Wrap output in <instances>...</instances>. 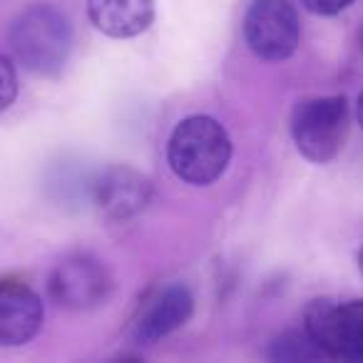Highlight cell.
I'll return each mask as SVG.
<instances>
[{
  "label": "cell",
  "instance_id": "6da1fadb",
  "mask_svg": "<svg viewBox=\"0 0 363 363\" xmlns=\"http://www.w3.org/2000/svg\"><path fill=\"white\" fill-rule=\"evenodd\" d=\"M232 140L222 122L209 115H192L174 127L167 145V162L182 182L209 187L227 172Z\"/></svg>",
  "mask_w": 363,
  "mask_h": 363
},
{
  "label": "cell",
  "instance_id": "7a4b0ae2",
  "mask_svg": "<svg viewBox=\"0 0 363 363\" xmlns=\"http://www.w3.org/2000/svg\"><path fill=\"white\" fill-rule=\"evenodd\" d=\"M11 48L26 70L55 77L72 50V28L65 13L48 3L26 8L11 26Z\"/></svg>",
  "mask_w": 363,
  "mask_h": 363
},
{
  "label": "cell",
  "instance_id": "3957f363",
  "mask_svg": "<svg viewBox=\"0 0 363 363\" xmlns=\"http://www.w3.org/2000/svg\"><path fill=\"white\" fill-rule=\"evenodd\" d=\"M348 127L351 110L343 95L308 97L291 112L294 145L313 164H326L343 150Z\"/></svg>",
  "mask_w": 363,
  "mask_h": 363
},
{
  "label": "cell",
  "instance_id": "277c9868",
  "mask_svg": "<svg viewBox=\"0 0 363 363\" xmlns=\"http://www.w3.org/2000/svg\"><path fill=\"white\" fill-rule=\"evenodd\" d=\"M244 40L249 50L267 62L291 57L301 40V23L289 0H254L244 18Z\"/></svg>",
  "mask_w": 363,
  "mask_h": 363
},
{
  "label": "cell",
  "instance_id": "5b68a950",
  "mask_svg": "<svg viewBox=\"0 0 363 363\" xmlns=\"http://www.w3.org/2000/svg\"><path fill=\"white\" fill-rule=\"evenodd\" d=\"M303 328L328 348L336 363H363V301L316 298L306 306Z\"/></svg>",
  "mask_w": 363,
  "mask_h": 363
},
{
  "label": "cell",
  "instance_id": "8992f818",
  "mask_svg": "<svg viewBox=\"0 0 363 363\" xmlns=\"http://www.w3.org/2000/svg\"><path fill=\"white\" fill-rule=\"evenodd\" d=\"M112 277L100 259L90 254H72L62 259L50 277V296L72 311H87L107 301Z\"/></svg>",
  "mask_w": 363,
  "mask_h": 363
},
{
  "label": "cell",
  "instance_id": "52a82bcc",
  "mask_svg": "<svg viewBox=\"0 0 363 363\" xmlns=\"http://www.w3.org/2000/svg\"><path fill=\"white\" fill-rule=\"evenodd\" d=\"M92 199L97 209L112 222H130L147 212L155 199V187L150 177L137 172L135 167L112 164L100 172L92 184Z\"/></svg>",
  "mask_w": 363,
  "mask_h": 363
},
{
  "label": "cell",
  "instance_id": "ba28073f",
  "mask_svg": "<svg viewBox=\"0 0 363 363\" xmlns=\"http://www.w3.org/2000/svg\"><path fill=\"white\" fill-rule=\"evenodd\" d=\"M45 308L28 284L0 279V346H23L38 336Z\"/></svg>",
  "mask_w": 363,
  "mask_h": 363
},
{
  "label": "cell",
  "instance_id": "9c48e42d",
  "mask_svg": "<svg viewBox=\"0 0 363 363\" xmlns=\"http://www.w3.org/2000/svg\"><path fill=\"white\" fill-rule=\"evenodd\" d=\"M194 296L187 286L172 284L164 286L142 306L140 316L135 318V341L142 346H152L174 333L192 318Z\"/></svg>",
  "mask_w": 363,
  "mask_h": 363
},
{
  "label": "cell",
  "instance_id": "30bf717a",
  "mask_svg": "<svg viewBox=\"0 0 363 363\" xmlns=\"http://www.w3.org/2000/svg\"><path fill=\"white\" fill-rule=\"evenodd\" d=\"M87 18L107 38L127 40L150 30L155 0H87Z\"/></svg>",
  "mask_w": 363,
  "mask_h": 363
},
{
  "label": "cell",
  "instance_id": "8fae6325",
  "mask_svg": "<svg viewBox=\"0 0 363 363\" xmlns=\"http://www.w3.org/2000/svg\"><path fill=\"white\" fill-rule=\"evenodd\" d=\"M269 363H336L328 348L306 328H289L279 333L267 348Z\"/></svg>",
  "mask_w": 363,
  "mask_h": 363
},
{
  "label": "cell",
  "instance_id": "7c38bea8",
  "mask_svg": "<svg viewBox=\"0 0 363 363\" xmlns=\"http://www.w3.org/2000/svg\"><path fill=\"white\" fill-rule=\"evenodd\" d=\"M18 97V75L16 67L8 57L0 55V112L8 110V107L16 102Z\"/></svg>",
  "mask_w": 363,
  "mask_h": 363
},
{
  "label": "cell",
  "instance_id": "4fadbf2b",
  "mask_svg": "<svg viewBox=\"0 0 363 363\" xmlns=\"http://www.w3.org/2000/svg\"><path fill=\"white\" fill-rule=\"evenodd\" d=\"M301 3L313 16H336L353 6V0H301Z\"/></svg>",
  "mask_w": 363,
  "mask_h": 363
},
{
  "label": "cell",
  "instance_id": "5bb4252c",
  "mask_svg": "<svg viewBox=\"0 0 363 363\" xmlns=\"http://www.w3.org/2000/svg\"><path fill=\"white\" fill-rule=\"evenodd\" d=\"M356 115H358V122H361L363 127V92L358 95V105H356Z\"/></svg>",
  "mask_w": 363,
  "mask_h": 363
},
{
  "label": "cell",
  "instance_id": "9a60e30c",
  "mask_svg": "<svg viewBox=\"0 0 363 363\" xmlns=\"http://www.w3.org/2000/svg\"><path fill=\"white\" fill-rule=\"evenodd\" d=\"M115 363H142L140 358H135V356H125V358H117Z\"/></svg>",
  "mask_w": 363,
  "mask_h": 363
},
{
  "label": "cell",
  "instance_id": "2e32d148",
  "mask_svg": "<svg viewBox=\"0 0 363 363\" xmlns=\"http://www.w3.org/2000/svg\"><path fill=\"white\" fill-rule=\"evenodd\" d=\"M358 267H361V272H363V249L358 252Z\"/></svg>",
  "mask_w": 363,
  "mask_h": 363
},
{
  "label": "cell",
  "instance_id": "e0dca14e",
  "mask_svg": "<svg viewBox=\"0 0 363 363\" xmlns=\"http://www.w3.org/2000/svg\"><path fill=\"white\" fill-rule=\"evenodd\" d=\"M361 48H363V30H361Z\"/></svg>",
  "mask_w": 363,
  "mask_h": 363
}]
</instances>
